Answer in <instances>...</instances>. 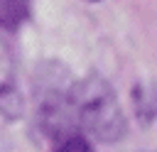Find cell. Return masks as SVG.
Here are the masks:
<instances>
[{
	"label": "cell",
	"instance_id": "6da1fadb",
	"mask_svg": "<svg viewBox=\"0 0 157 152\" xmlns=\"http://www.w3.org/2000/svg\"><path fill=\"white\" fill-rule=\"evenodd\" d=\"M74 76L56 59H42L32 74V96L34 113L42 132L54 142L78 132L76 113H74Z\"/></svg>",
	"mask_w": 157,
	"mask_h": 152
},
{
	"label": "cell",
	"instance_id": "7a4b0ae2",
	"mask_svg": "<svg viewBox=\"0 0 157 152\" xmlns=\"http://www.w3.org/2000/svg\"><path fill=\"white\" fill-rule=\"evenodd\" d=\"M74 113L78 130L88 132L98 142H118L128 135V120L118 103L115 91L110 83L98 76L88 74L74 86Z\"/></svg>",
	"mask_w": 157,
	"mask_h": 152
},
{
	"label": "cell",
	"instance_id": "3957f363",
	"mask_svg": "<svg viewBox=\"0 0 157 152\" xmlns=\"http://www.w3.org/2000/svg\"><path fill=\"white\" fill-rule=\"evenodd\" d=\"M0 113L7 120H17L25 113V101L17 86V61L12 47L0 37Z\"/></svg>",
	"mask_w": 157,
	"mask_h": 152
},
{
	"label": "cell",
	"instance_id": "277c9868",
	"mask_svg": "<svg viewBox=\"0 0 157 152\" xmlns=\"http://www.w3.org/2000/svg\"><path fill=\"white\" fill-rule=\"evenodd\" d=\"M132 105L137 118L145 125L157 127V86L152 83H137L132 88Z\"/></svg>",
	"mask_w": 157,
	"mask_h": 152
},
{
	"label": "cell",
	"instance_id": "5b68a950",
	"mask_svg": "<svg viewBox=\"0 0 157 152\" xmlns=\"http://www.w3.org/2000/svg\"><path fill=\"white\" fill-rule=\"evenodd\" d=\"M29 17V0H0V27L15 32Z\"/></svg>",
	"mask_w": 157,
	"mask_h": 152
},
{
	"label": "cell",
	"instance_id": "8992f818",
	"mask_svg": "<svg viewBox=\"0 0 157 152\" xmlns=\"http://www.w3.org/2000/svg\"><path fill=\"white\" fill-rule=\"evenodd\" d=\"M54 152H93V150H91V142H88L83 135L71 132V135L56 140V150H54Z\"/></svg>",
	"mask_w": 157,
	"mask_h": 152
}]
</instances>
